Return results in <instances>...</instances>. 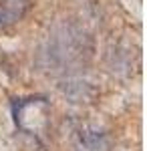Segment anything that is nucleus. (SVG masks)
<instances>
[{
	"label": "nucleus",
	"mask_w": 147,
	"mask_h": 151,
	"mask_svg": "<svg viewBox=\"0 0 147 151\" xmlns=\"http://www.w3.org/2000/svg\"><path fill=\"white\" fill-rule=\"evenodd\" d=\"M95 52L89 30L73 18L55 22L36 48L38 69L50 75H67L83 69Z\"/></svg>",
	"instance_id": "nucleus-1"
},
{
	"label": "nucleus",
	"mask_w": 147,
	"mask_h": 151,
	"mask_svg": "<svg viewBox=\"0 0 147 151\" xmlns=\"http://www.w3.org/2000/svg\"><path fill=\"white\" fill-rule=\"evenodd\" d=\"M113 139L99 125H81L71 135V151H111Z\"/></svg>",
	"instance_id": "nucleus-2"
},
{
	"label": "nucleus",
	"mask_w": 147,
	"mask_h": 151,
	"mask_svg": "<svg viewBox=\"0 0 147 151\" xmlns=\"http://www.w3.org/2000/svg\"><path fill=\"white\" fill-rule=\"evenodd\" d=\"M58 89L67 97L71 103H91L97 97V89L95 85L81 77H68L58 85Z\"/></svg>",
	"instance_id": "nucleus-3"
},
{
	"label": "nucleus",
	"mask_w": 147,
	"mask_h": 151,
	"mask_svg": "<svg viewBox=\"0 0 147 151\" xmlns=\"http://www.w3.org/2000/svg\"><path fill=\"white\" fill-rule=\"evenodd\" d=\"M32 6L30 0H0V30L20 22Z\"/></svg>",
	"instance_id": "nucleus-4"
}]
</instances>
